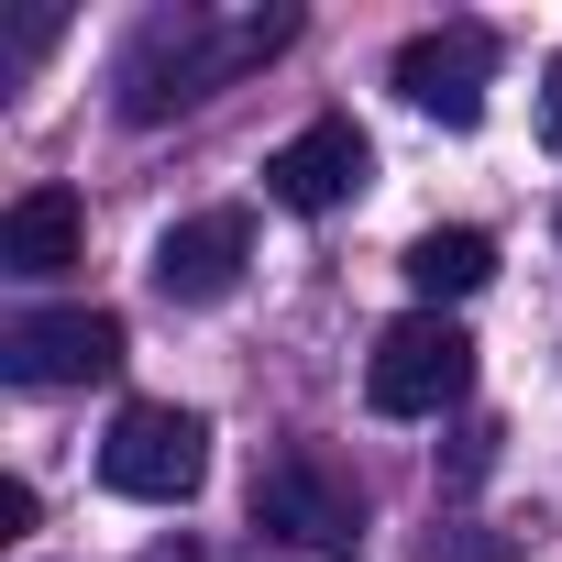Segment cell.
<instances>
[{
  "label": "cell",
  "mask_w": 562,
  "mask_h": 562,
  "mask_svg": "<svg viewBox=\"0 0 562 562\" xmlns=\"http://www.w3.org/2000/svg\"><path fill=\"white\" fill-rule=\"evenodd\" d=\"M288 34H299V12H232V23L221 12H144V34L111 67V100H122V122H177L210 89H232L243 67H265Z\"/></svg>",
  "instance_id": "6da1fadb"
},
{
  "label": "cell",
  "mask_w": 562,
  "mask_h": 562,
  "mask_svg": "<svg viewBox=\"0 0 562 562\" xmlns=\"http://www.w3.org/2000/svg\"><path fill=\"white\" fill-rule=\"evenodd\" d=\"M199 474H210V419L177 397H133L100 441V485L133 507H177V496H199Z\"/></svg>",
  "instance_id": "7a4b0ae2"
},
{
  "label": "cell",
  "mask_w": 562,
  "mask_h": 562,
  "mask_svg": "<svg viewBox=\"0 0 562 562\" xmlns=\"http://www.w3.org/2000/svg\"><path fill=\"white\" fill-rule=\"evenodd\" d=\"M463 386H474V342H463V321H452V310H408V321H386V331H375L364 397H375L386 419H441Z\"/></svg>",
  "instance_id": "3957f363"
},
{
  "label": "cell",
  "mask_w": 562,
  "mask_h": 562,
  "mask_svg": "<svg viewBox=\"0 0 562 562\" xmlns=\"http://www.w3.org/2000/svg\"><path fill=\"white\" fill-rule=\"evenodd\" d=\"M122 364V321L111 310H23L0 331V375L12 386H89Z\"/></svg>",
  "instance_id": "277c9868"
},
{
  "label": "cell",
  "mask_w": 562,
  "mask_h": 562,
  "mask_svg": "<svg viewBox=\"0 0 562 562\" xmlns=\"http://www.w3.org/2000/svg\"><path fill=\"white\" fill-rule=\"evenodd\" d=\"M254 529H276V540H310V551H342L353 529H364V496L321 463V452H276L265 474H254Z\"/></svg>",
  "instance_id": "5b68a950"
},
{
  "label": "cell",
  "mask_w": 562,
  "mask_h": 562,
  "mask_svg": "<svg viewBox=\"0 0 562 562\" xmlns=\"http://www.w3.org/2000/svg\"><path fill=\"white\" fill-rule=\"evenodd\" d=\"M485 78H496V34L485 23H441V34L397 45V100L430 111V122H452V133L485 111Z\"/></svg>",
  "instance_id": "8992f818"
},
{
  "label": "cell",
  "mask_w": 562,
  "mask_h": 562,
  "mask_svg": "<svg viewBox=\"0 0 562 562\" xmlns=\"http://www.w3.org/2000/svg\"><path fill=\"white\" fill-rule=\"evenodd\" d=\"M364 177H375V144H364L342 111H331V122H310V133H288V144L265 155V199H276V210H299V221L342 210Z\"/></svg>",
  "instance_id": "52a82bcc"
},
{
  "label": "cell",
  "mask_w": 562,
  "mask_h": 562,
  "mask_svg": "<svg viewBox=\"0 0 562 562\" xmlns=\"http://www.w3.org/2000/svg\"><path fill=\"white\" fill-rule=\"evenodd\" d=\"M243 265H254V210H199V221H177L155 243V288L177 310H210V299L243 288Z\"/></svg>",
  "instance_id": "ba28073f"
},
{
  "label": "cell",
  "mask_w": 562,
  "mask_h": 562,
  "mask_svg": "<svg viewBox=\"0 0 562 562\" xmlns=\"http://www.w3.org/2000/svg\"><path fill=\"white\" fill-rule=\"evenodd\" d=\"M78 243H89V210L67 188H34V199L0 210V276H67Z\"/></svg>",
  "instance_id": "9c48e42d"
},
{
  "label": "cell",
  "mask_w": 562,
  "mask_h": 562,
  "mask_svg": "<svg viewBox=\"0 0 562 562\" xmlns=\"http://www.w3.org/2000/svg\"><path fill=\"white\" fill-rule=\"evenodd\" d=\"M485 276H496V243H485V232H463V221L408 243V288H419V310H441V299H474Z\"/></svg>",
  "instance_id": "30bf717a"
},
{
  "label": "cell",
  "mask_w": 562,
  "mask_h": 562,
  "mask_svg": "<svg viewBox=\"0 0 562 562\" xmlns=\"http://www.w3.org/2000/svg\"><path fill=\"white\" fill-rule=\"evenodd\" d=\"M419 562H507V529L452 518V529H430V540H419Z\"/></svg>",
  "instance_id": "8fae6325"
},
{
  "label": "cell",
  "mask_w": 562,
  "mask_h": 562,
  "mask_svg": "<svg viewBox=\"0 0 562 562\" xmlns=\"http://www.w3.org/2000/svg\"><path fill=\"white\" fill-rule=\"evenodd\" d=\"M485 463H496V419H463V430H452V485H474Z\"/></svg>",
  "instance_id": "7c38bea8"
},
{
  "label": "cell",
  "mask_w": 562,
  "mask_h": 562,
  "mask_svg": "<svg viewBox=\"0 0 562 562\" xmlns=\"http://www.w3.org/2000/svg\"><path fill=\"white\" fill-rule=\"evenodd\" d=\"M540 144H551V155H562V56H551V67H540Z\"/></svg>",
  "instance_id": "4fadbf2b"
},
{
  "label": "cell",
  "mask_w": 562,
  "mask_h": 562,
  "mask_svg": "<svg viewBox=\"0 0 562 562\" xmlns=\"http://www.w3.org/2000/svg\"><path fill=\"white\" fill-rule=\"evenodd\" d=\"M23 529H34V485L12 474V485H0V540H23Z\"/></svg>",
  "instance_id": "5bb4252c"
},
{
  "label": "cell",
  "mask_w": 562,
  "mask_h": 562,
  "mask_svg": "<svg viewBox=\"0 0 562 562\" xmlns=\"http://www.w3.org/2000/svg\"><path fill=\"white\" fill-rule=\"evenodd\" d=\"M144 562H199V551H188V540H177V551H144Z\"/></svg>",
  "instance_id": "9a60e30c"
},
{
  "label": "cell",
  "mask_w": 562,
  "mask_h": 562,
  "mask_svg": "<svg viewBox=\"0 0 562 562\" xmlns=\"http://www.w3.org/2000/svg\"><path fill=\"white\" fill-rule=\"evenodd\" d=\"M551 232H562V221H551Z\"/></svg>",
  "instance_id": "2e32d148"
}]
</instances>
